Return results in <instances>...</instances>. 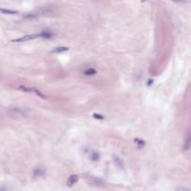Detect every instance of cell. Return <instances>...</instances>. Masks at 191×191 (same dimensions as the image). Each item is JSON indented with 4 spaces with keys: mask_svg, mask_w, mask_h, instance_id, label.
<instances>
[{
    "mask_svg": "<svg viewBox=\"0 0 191 191\" xmlns=\"http://www.w3.org/2000/svg\"><path fill=\"white\" fill-rule=\"evenodd\" d=\"M96 73H97V71L95 70L94 68H92V67H90V68H87L85 71H84V74L86 75V76H94V75H96Z\"/></svg>",
    "mask_w": 191,
    "mask_h": 191,
    "instance_id": "cell-8",
    "label": "cell"
},
{
    "mask_svg": "<svg viewBox=\"0 0 191 191\" xmlns=\"http://www.w3.org/2000/svg\"><path fill=\"white\" fill-rule=\"evenodd\" d=\"M51 36H52V33L49 32V31H47V30H45V31H43L42 33H40V38H42L49 39V38H51Z\"/></svg>",
    "mask_w": 191,
    "mask_h": 191,
    "instance_id": "cell-9",
    "label": "cell"
},
{
    "mask_svg": "<svg viewBox=\"0 0 191 191\" xmlns=\"http://www.w3.org/2000/svg\"><path fill=\"white\" fill-rule=\"evenodd\" d=\"M78 180H79V176H78V175H77V174H72V175H70L69 177H68V179H67V181H66V185H67V187H72L73 186L76 185Z\"/></svg>",
    "mask_w": 191,
    "mask_h": 191,
    "instance_id": "cell-3",
    "label": "cell"
},
{
    "mask_svg": "<svg viewBox=\"0 0 191 191\" xmlns=\"http://www.w3.org/2000/svg\"><path fill=\"white\" fill-rule=\"evenodd\" d=\"M0 12L3 13V14H8V15H13V14H18V11H17V10L1 9V8H0Z\"/></svg>",
    "mask_w": 191,
    "mask_h": 191,
    "instance_id": "cell-7",
    "label": "cell"
},
{
    "mask_svg": "<svg viewBox=\"0 0 191 191\" xmlns=\"http://www.w3.org/2000/svg\"><path fill=\"white\" fill-rule=\"evenodd\" d=\"M40 38V34H32V35H24L23 38H20L17 39H14L12 40L13 42H26V41H30L35 38Z\"/></svg>",
    "mask_w": 191,
    "mask_h": 191,
    "instance_id": "cell-2",
    "label": "cell"
},
{
    "mask_svg": "<svg viewBox=\"0 0 191 191\" xmlns=\"http://www.w3.org/2000/svg\"><path fill=\"white\" fill-rule=\"evenodd\" d=\"M23 17L24 18H27V19H35V18H38V15L29 13V14H24V15H23Z\"/></svg>",
    "mask_w": 191,
    "mask_h": 191,
    "instance_id": "cell-12",
    "label": "cell"
},
{
    "mask_svg": "<svg viewBox=\"0 0 191 191\" xmlns=\"http://www.w3.org/2000/svg\"><path fill=\"white\" fill-rule=\"evenodd\" d=\"M92 117H94V119H99V120H103V119H104V117L101 116V115H99V114H93Z\"/></svg>",
    "mask_w": 191,
    "mask_h": 191,
    "instance_id": "cell-14",
    "label": "cell"
},
{
    "mask_svg": "<svg viewBox=\"0 0 191 191\" xmlns=\"http://www.w3.org/2000/svg\"><path fill=\"white\" fill-rule=\"evenodd\" d=\"M69 49L66 48V47H58V48H55L53 49L52 52L53 53H62V52H65V51H67Z\"/></svg>",
    "mask_w": 191,
    "mask_h": 191,
    "instance_id": "cell-10",
    "label": "cell"
},
{
    "mask_svg": "<svg viewBox=\"0 0 191 191\" xmlns=\"http://www.w3.org/2000/svg\"><path fill=\"white\" fill-rule=\"evenodd\" d=\"M134 141L139 146H140V148H142L143 146H145V142L144 140H141V139H135Z\"/></svg>",
    "mask_w": 191,
    "mask_h": 191,
    "instance_id": "cell-11",
    "label": "cell"
},
{
    "mask_svg": "<svg viewBox=\"0 0 191 191\" xmlns=\"http://www.w3.org/2000/svg\"><path fill=\"white\" fill-rule=\"evenodd\" d=\"M87 182L93 187H104V186H105V182L104 180L99 178V177H95V176H90V177H88Z\"/></svg>",
    "mask_w": 191,
    "mask_h": 191,
    "instance_id": "cell-1",
    "label": "cell"
},
{
    "mask_svg": "<svg viewBox=\"0 0 191 191\" xmlns=\"http://www.w3.org/2000/svg\"><path fill=\"white\" fill-rule=\"evenodd\" d=\"M190 147H191V133L186 139L185 143H184V146H183L184 150H188Z\"/></svg>",
    "mask_w": 191,
    "mask_h": 191,
    "instance_id": "cell-5",
    "label": "cell"
},
{
    "mask_svg": "<svg viewBox=\"0 0 191 191\" xmlns=\"http://www.w3.org/2000/svg\"><path fill=\"white\" fill-rule=\"evenodd\" d=\"M113 160H114V162L115 164L119 167V169H123L124 168V162H123V160L119 158V157H117V156H114L113 157Z\"/></svg>",
    "mask_w": 191,
    "mask_h": 191,
    "instance_id": "cell-4",
    "label": "cell"
},
{
    "mask_svg": "<svg viewBox=\"0 0 191 191\" xmlns=\"http://www.w3.org/2000/svg\"><path fill=\"white\" fill-rule=\"evenodd\" d=\"M0 191H8V188H7V187L3 186V187H0Z\"/></svg>",
    "mask_w": 191,
    "mask_h": 191,
    "instance_id": "cell-15",
    "label": "cell"
},
{
    "mask_svg": "<svg viewBox=\"0 0 191 191\" xmlns=\"http://www.w3.org/2000/svg\"><path fill=\"white\" fill-rule=\"evenodd\" d=\"M91 159L92 160H98L99 159V154L97 152H92L91 154Z\"/></svg>",
    "mask_w": 191,
    "mask_h": 191,
    "instance_id": "cell-13",
    "label": "cell"
},
{
    "mask_svg": "<svg viewBox=\"0 0 191 191\" xmlns=\"http://www.w3.org/2000/svg\"><path fill=\"white\" fill-rule=\"evenodd\" d=\"M44 175V170L40 168H36L35 170L33 172V176L35 178H38V177H40V176H43Z\"/></svg>",
    "mask_w": 191,
    "mask_h": 191,
    "instance_id": "cell-6",
    "label": "cell"
}]
</instances>
